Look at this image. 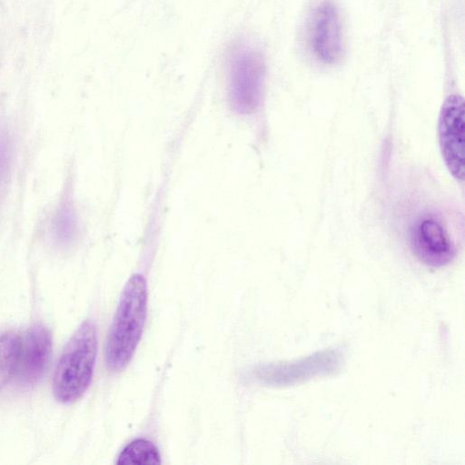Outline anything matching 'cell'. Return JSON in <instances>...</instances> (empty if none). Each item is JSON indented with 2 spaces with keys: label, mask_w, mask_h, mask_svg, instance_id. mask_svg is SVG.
Here are the masks:
<instances>
[{
  "label": "cell",
  "mask_w": 465,
  "mask_h": 465,
  "mask_svg": "<svg viewBox=\"0 0 465 465\" xmlns=\"http://www.w3.org/2000/svg\"><path fill=\"white\" fill-rule=\"evenodd\" d=\"M147 284L139 273L125 283L109 328L105 349V363L113 372L126 368L141 341L147 316Z\"/></svg>",
  "instance_id": "1"
},
{
  "label": "cell",
  "mask_w": 465,
  "mask_h": 465,
  "mask_svg": "<svg viewBox=\"0 0 465 465\" xmlns=\"http://www.w3.org/2000/svg\"><path fill=\"white\" fill-rule=\"evenodd\" d=\"M97 330L92 320L77 328L65 344L53 377V393L63 404L78 401L91 384L97 355Z\"/></svg>",
  "instance_id": "2"
},
{
  "label": "cell",
  "mask_w": 465,
  "mask_h": 465,
  "mask_svg": "<svg viewBox=\"0 0 465 465\" xmlns=\"http://www.w3.org/2000/svg\"><path fill=\"white\" fill-rule=\"evenodd\" d=\"M226 67L230 106L238 114L253 113L263 96L266 71L262 52L246 41H236L227 51Z\"/></svg>",
  "instance_id": "3"
},
{
  "label": "cell",
  "mask_w": 465,
  "mask_h": 465,
  "mask_svg": "<svg viewBox=\"0 0 465 465\" xmlns=\"http://www.w3.org/2000/svg\"><path fill=\"white\" fill-rule=\"evenodd\" d=\"M308 40L314 56L322 63L333 64L344 53V38L339 11L329 0L312 9L308 20Z\"/></svg>",
  "instance_id": "4"
},
{
  "label": "cell",
  "mask_w": 465,
  "mask_h": 465,
  "mask_svg": "<svg viewBox=\"0 0 465 465\" xmlns=\"http://www.w3.org/2000/svg\"><path fill=\"white\" fill-rule=\"evenodd\" d=\"M439 143L442 158L451 175L464 178L465 104L453 94L444 101L438 124Z\"/></svg>",
  "instance_id": "5"
},
{
  "label": "cell",
  "mask_w": 465,
  "mask_h": 465,
  "mask_svg": "<svg viewBox=\"0 0 465 465\" xmlns=\"http://www.w3.org/2000/svg\"><path fill=\"white\" fill-rule=\"evenodd\" d=\"M411 243L416 256L432 267L448 264L455 255L453 242L446 229L434 217L420 218L413 224Z\"/></svg>",
  "instance_id": "6"
},
{
  "label": "cell",
  "mask_w": 465,
  "mask_h": 465,
  "mask_svg": "<svg viewBox=\"0 0 465 465\" xmlns=\"http://www.w3.org/2000/svg\"><path fill=\"white\" fill-rule=\"evenodd\" d=\"M52 350L49 330L42 324L31 326L21 338L15 376L22 385L35 384L43 375Z\"/></svg>",
  "instance_id": "7"
},
{
  "label": "cell",
  "mask_w": 465,
  "mask_h": 465,
  "mask_svg": "<svg viewBox=\"0 0 465 465\" xmlns=\"http://www.w3.org/2000/svg\"><path fill=\"white\" fill-rule=\"evenodd\" d=\"M21 346V337L15 331L0 334V390L15 376Z\"/></svg>",
  "instance_id": "8"
},
{
  "label": "cell",
  "mask_w": 465,
  "mask_h": 465,
  "mask_svg": "<svg viewBox=\"0 0 465 465\" xmlns=\"http://www.w3.org/2000/svg\"><path fill=\"white\" fill-rule=\"evenodd\" d=\"M160 454L153 442L138 439L128 444L120 453L117 464L154 465L160 464Z\"/></svg>",
  "instance_id": "9"
},
{
  "label": "cell",
  "mask_w": 465,
  "mask_h": 465,
  "mask_svg": "<svg viewBox=\"0 0 465 465\" xmlns=\"http://www.w3.org/2000/svg\"><path fill=\"white\" fill-rule=\"evenodd\" d=\"M55 236L62 242L74 239L76 232V219L70 206H64L54 220Z\"/></svg>",
  "instance_id": "10"
},
{
  "label": "cell",
  "mask_w": 465,
  "mask_h": 465,
  "mask_svg": "<svg viewBox=\"0 0 465 465\" xmlns=\"http://www.w3.org/2000/svg\"><path fill=\"white\" fill-rule=\"evenodd\" d=\"M7 158L8 153L5 140L0 137V189L6 173Z\"/></svg>",
  "instance_id": "11"
}]
</instances>
